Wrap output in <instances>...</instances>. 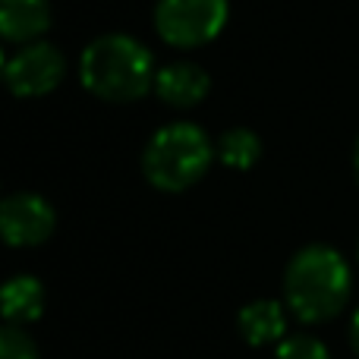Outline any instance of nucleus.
Listing matches in <instances>:
<instances>
[{
  "mask_svg": "<svg viewBox=\"0 0 359 359\" xmlns=\"http://www.w3.org/2000/svg\"><path fill=\"white\" fill-rule=\"evenodd\" d=\"M353 290L350 265L334 246L312 243L303 246L284 271L287 309L306 325H322L341 316Z\"/></svg>",
  "mask_w": 359,
  "mask_h": 359,
  "instance_id": "obj_1",
  "label": "nucleus"
},
{
  "mask_svg": "<svg viewBox=\"0 0 359 359\" xmlns=\"http://www.w3.org/2000/svg\"><path fill=\"white\" fill-rule=\"evenodd\" d=\"M151 50L133 35H101L86 44L79 57V79L95 98L111 104H130L155 88Z\"/></svg>",
  "mask_w": 359,
  "mask_h": 359,
  "instance_id": "obj_2",
  "label": "nucleus"
},
{
  "mask_svg": "<svg viewBox=\"0 0 359 359\" xmlns=\"http://www.w3.org/2000/svg\"><path fill=\"white\" fill-rule=\"evenodd\" d=\"M217 149L208 133L196 123H168L149 139L142 170L155 189L183 192L208 174Z\"/></svg>",
  "mask_w": 359,
  "mask_h": 359,
  "instance_id": "obj_3",
  "label": "nucleus"
},
{
  "mask_svg": "<svg viewBox=\"0 0 359 359\" xmlns=\"http://www.w3.org/2000/svg\"><path fill=\"white\" fill-rule=\"evenodd\" d=\"M230 19L227 0H158L155 29L170 48H202L215 41Z\"/></svg>",
  "mask_w": 359,
  "mask_h": 359,
  "instance_id": "obj_4",
  "label": "nucleus"
},
{
  "mask_svg": "<svg viewBox=\"0 0 359 359\" xmlns=\"http://www.w3.org/2000/svg\"><path fill=\"white\" fill-rule=\"evenodd\" d=\"M63 73H67V60H63L60 48L48 41H32L22 44L6 60L4 82L16 98H41L60 86Z\"/></svg>",
  "mask_w": 359,
  "mask_h": 359,
  "instance_id": "obj_5",
  "label": "nucleus"
},
{
  "mask_svg": "<svg viewBox=\"0 0 359 359\" xmlns=\"http://www.w3.org/2000/svg\"><path fill=\"white\" fill-rule=\"evenodd\" d=\"M57 227L54 205L38 192H16L0 198V240L13 249L41 246Z\"/></svg>",
  "mask_w": 359,
  "mask_h": 359,
  "instance_id": "obj_6",
  "label": "nucleus"
},
{
  "mask_svg": "<svg viewBox=\"0 0 359 359\" xmlns=\"http://www.w3.org/2000/svg\"><path fill=\"white\" fill-rule=\"evenodd\" d=\"M208 88H211L208 73L192 60H174L155 73V95L164 104L177 107V111L202 104Z\"/></svg>",
  "mask_w": 359,
  "mask_h": 359,
  "instance_id": "obj_7",
  "label": "nucleus"
},
{
  "mask_svg": "<svg viewBox=\"0 0 359 359\" xmlns=\"http://www.w3.org/2000/svg\"><path fill=\"white\" fill-rule=\"evenodd\" d=\"M44 284L35 274H13L0 284V316L6 325H32L44 316Z\"/></svg>",
  "mask_w": 359,
  "mask_h": 359,
  "instance_id": "obj_8",
  "label": "nucleus"
},
{
  "mask_svg": "<svg viewBox=\"0 0 359 359\" xmlns=\"http://www.w3.org/2000/svg\"><path fill=\"white\" fill-rule=\"evenodd\" d=\"M50 25L48 0H0V38L16 44L41 41Z\"/></svg>",
  "mask_w": 359,
  "mask_h": 359,
  "instance_id": "obj_9",
  "label": "nucleus"
},
{
  "mask_svg": "<svg viewBox=\"0 0 359 359\" xmlns=\"http://www.w3.org/2000/svg\"><path fill=\"white\" fill-rule=\"evenodd\" d=\"M236 328H240L243 341L252 344V347L280 344L287 337V312L278 299H255V303L240 309Z\"/></svg>",
  "mask_w": 359,
  "mask_h": 359,
  "instance_id": "obj_10",
  "label": "nucleus"
},
{
  "mask_svg": "<svg viewBox=\"0 0 359 359\" xmlns=\"http://www.w3.org/2000/svg\"><path fill=\"white\" fill-rule=\"evenodd\" d=\"M217 158L233 170H249L262 158V139L246 126H233L217 142Z\"/></svg>",
  "mask_w": 359,
  "mask_h": 359,
  "instance_id": "obj_11",
  "label": "nucleus"
},
{
  "mask_svg": "<svg viewBox=\"0 0 359 359\" xmlns=\"http://www.w3.org/2000/svg\"><path fill=\"white\" fill-rule=\"evenodd\" d=\"M274 359H331L328 347L312 334H290L278 344Z\"/></svg>",
  "mask_w": 359,
  "mask_h": 359,
  "instance_id": "obj_12",
  "label": "nucleus"
},
{
  "mask_svg": "<svg viewBox=\"0 0 359 359\" xmlns=\"http://www.w3.org/2000/svg\"><path fill=\"white\" fill-rule=\"evenodd\" d=\"M0 359H38V347L22 328L0 325Z\"/></svg>",
  "mask_w": 359,
  "mask_h": 359,
  "instance_id": "obj_13",
  "label": "nucleus"
},
{
  "mask_svg": "<svg viewBox=\"0 0 359 359\" xmlns=\"http://www.w3.org/2000/svg\"><path fill=\"white\" fill-rule=\"evenodd\" d=\"M350 344H353V353L359 356V309H356L353 322H350Z\"/></svg>",
  "mask_w": 359,
  "mask_h": 359,
  "instance_id": "obj_14",
  "label": "nucleus"
},
{
  "mask_svg": "<svg viewBox=\"0 0 359 359\" xmlns=\"http://www.w3.org/2000/svg\"><path fill=\"white\" fill-rule=\"evenodd\" d=\"M353 170H356V180H359V139H356V151H353Z\"/></svg>",
  "mask_w": 359,
  "mask_h": 359,
  "instance_id": "obj_15",
  "label": "nucleus"
},
{
  "mask_svg": "<svg viewBox=\"0 0 359 359\" xmlns=\"http://www.w3.org/2000/svg\"><path fill=\"white\" fill-rule=\"evenodd\" d=\"M4 69H6V57H4V48H0V79H4Z\"/></svg>",
  "mask_w": 359,
  "mask_h": 359,
  "instance_id": "obj_16",
  "label": "nucleus"
}]
</instances>
